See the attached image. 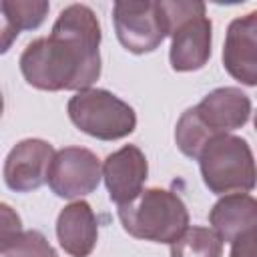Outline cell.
I'll list each match as a JSON object with an SVG mask.
<instances>
[{"label": "cell", "instance_id": "cell-1", "mask_svg": "<svg viewBox=\"0 0 257 257\" xmlns=\"http://www.w3.org/2000/svg\"><path fill=\"white\" fill-rule=\"evenodd\" d=\"M100 24L86 4L66 6L48 36L26 44L20 54L24 80L38 90H86L100 76Z\"/></svg>", "mask_w": 257, "mask_h": 257}, {"label": "cell", "instance_id": "cell-2", "mask_svg": "<svg viewBox=\"0 0 257 257\" xmlns=\"http://www.w3.org/2000/svg\"><path fill=\"white\" fill-rule=\"evenodd\" d=\"M122 229L143 241L173 243L189 227V211L183 199L169 189H143L133 201L118 205Z\"/></svg>", "mask_w": 257, "mask_h": 257}, {"label": "cell", "instance_id": "cell-3", "mask_svg": "<svg viewBox=\"0 0 257 257\" xmlns=\"http://www.w3.org/2000/svg\"><path fill=\"white\" fill-rule=\"evenodd\" d=\"M165 18L167 36H171L169 62L177 72H191L203 68L211 58L213 24L207 8L199 0H171L159 2Z\"/></svg>", "mask_w": 257, "mask_h": 257}, {"label": "cell", "instance_id": "cell-4", "mask_svg": "<svg viewBox=\"0 0 257 257\" xmlns=\"http://www.w3.org/2000/svg\"><path fill=\"white\" fill-rule=\"evenodd\" d=\"M205 187L215 195L249 193L255 187V159L249 143L237 135H217L199 155Z\"/></svg>", "mask_w": 257, "mask_h": 257}, {"label": "cell", "instance_id": "cell-5", "mask_svg": "<svg viewBox=\"0 0 257 257\" xmlns=\"http://www.w3.org/2000/svg\"><path fill=\"white\" fill-rule=\"evenodd\" d=\"M68 118L72 124L98 141H118L137 128L135 108L104 88H86L70 96Z\"/></svg>", "mask_w": 257, "mask_h": 257}, {"label": "cell", "instance_id": "cell-6", "mask_svg": "<svg viewBox=\"0 0 257 257\" xmlns=\"http://www.w3.org/2000/svg\"><path fill=\"white\" fill-rule=\"evenodd\" d=\"M112 24L118 42L133 54L157 50L167 38L165 18L159 2L118 0L112 4Z\"/></svg>", "mask_w": 257, "mask_h": 257}, {"label": "cell", "instance_id": "cell-7", "mask_svg": "<svg viewBox=\"0 0 257 257\" xmlns=\"http://www.w3.org/2000/svg\"><path fill=\"white\" fill-rule=\"evenodd\" d=\"M102 179L98 157L84 147H64L54 153L46 183L60 199H80L92 193Z\"/></svg>", "mask_w": 257, "mask_h": 257}, {"label": "cell", "instance_id": "cell-8", "mask_svg": "<svg viewBox=\"0 0 257 257\" xmlns=\"http://www.w3.org/2000/svg\"><path fill=\"white\" fill-rule=\"evenodd\" d=\"M193 112L209 139L229 135L245 126L251 118V98L237 86H221L211 90L203 100L193 106Z\"/></svg>", "mask_w": 257, "mask_h": 257}, {"label": "cell", "instance_id": "cell-9", "mask_svg": "<svg viewBox=\"0 0 257 257\" xmlns=\"http://www.w3.org/2000/svg\"><path fill=\"white\" fill-rule=\"evenodd\" d=\"M54 147L42 139L16 143L4 161V183L10 191L30 193L46 183V173L54 157Z\"/></svg>", "mask_w": 257, "mask_h": 257}, {"label": "cell", "instance_id": "cell-10", "mask_svg": "<svg viewBox=\"0 0 257 257\" xmlns=\"http://www.w3.org/2000/svg\"><path fill=\"white\" fill-rule=\"evenodd\" d=\"M100 173L110 201L124 205L143 191L149 175V163L137 145H124L104 159Z\"/></svg>", "mask_w": 257, "mask_h": 257}, {"label": "cell", "instance_id": "cell-11", "mask_svg": "<svg viewBox=\"0 0 257 257\" xmlns=\"http://www.w3.org/2000/svg\"><path fill=\"white\" fill-rule=\"evenodd\" d=\"M225 70L245 86L257 84V12L231 20L223 44Z\"/></svg>", "mask_w": 257, "mask_h": 257}, {"label": "cell", "instance_id": "cell-12", "mask_svg": "<svg viewBox=\"0 0 257 257\" xmlns=\"http://www.w3.org/2000/svg\"><path fill=\"white\" fill-rule=\"evenodd\" d=\"M58 245L70 257H88L98 241V221L86 201L68 203L56 219Z\"/></svg>", "mask_w": 257, "mask_h": 257}, {"label": "cell", "instance_id": "cell-13", "mask_svg": "<svg viewBox=\"0 0 257 257\" xmlns=\"http://www.w3.org/2000/svg\"><path fill=\"white\" fill-rule=\"evenodd\" d=\"M209 223L225 243L257 229V201L249 193L223 195L209 211Z\"/></svg>", "mask_w": 257, "mask_h": 257}, {"label": "cell", "instance_id": "cell-14", "mask_svg": "<svg viewBox=\"0 0 257 257\" xmlns=\"http://www.w3.org/2000/svg\"><path fill=\"white\" fill-rule=\"evenodd\" d=\"M171 257H223V241L209 227H187L171 243Z\"/></svg>", "mask_w": 257, "mask_h": 257}, {"label": "cell", "instance_id": "cell-15", "mask_svg": "<svg viewBox=\"0 0 257 257\" xmlns=\"http://www.w3.org/2000/svg\"><path fill=\"white\" fill-rule=\"evenodd\" d=\"M0 6L18 32L38 28L50 10L44 0H0Z\"/></svg>", "mask_w": 257, "mask_h": 257}, {"label": "cell", "instance_id": "cell-16", "mask_svg": "<svg viewBox=\"0 0 257 257\" xmlns=\"http://www.w3.org/2000/svg\"><path fill=\"white\" fill-rule=\"evenodd\" d=\"M4 255L6 257H58L54 247L36 229L22 231L20 237L10 245V249Z\"/></svg>", "mask_w": 257, "mask_h": 257}, {"label": "cell", "instance_id": "cell-17", "mask_svg": "<svg viewBox=\"0 0 257 257\" xmlns=\"http://www.w3.org/2000/svg\"><path fill=\"white\" fill-rule=\"evenodd\" d=\"M22 233V221L16 209H12L8 203L0 201V253L4 255L10 245L20 237Z\"/></svg>", "mask_w": 257, "mask_h": 257}, {"label": "cell", "instance_id": "cell-18", "mask_svg": "<svg viewBox=\"0 0 257 257\" xmlns=\"http://www.w3.org/2000/svg\"><path fill=\"white\" fill-rule=\"evenodd\" d=\"M18 34L20 32L14 28V24L8 20V16L4 14V10L0 6V54H6L12 48L14 40L18 38Z\"/></svg>", "mask_w": 257, "mask_h": 257}, {"label": "cell", "instance_id": "cell-19", "mask_svg": "<svg viewBox=\"0 0 257 257\" xmlns=\"http://www.w3.org/2000/svg\"><path fill=\"white\" fill-rule=\"evenodd\" d=\"M229 257H255V231L239 235L235 241H231Z\"/></svg>", "mask_w": 257, "mask_h": 257}, {"label": "cell", "instance_id": "cell-20", "mask_svg": "<svg viewBox=\"0 0 257 257\" xmlns=\"http://www.w3.org/2000/svg\"><path fill=\"white\" fill-rule=\"evenodd\" d=\"M2 112H4V96L0 92V116H2Z\"/></svg>", "mask_w": 257, "mask_h": 257}]
</instances>
